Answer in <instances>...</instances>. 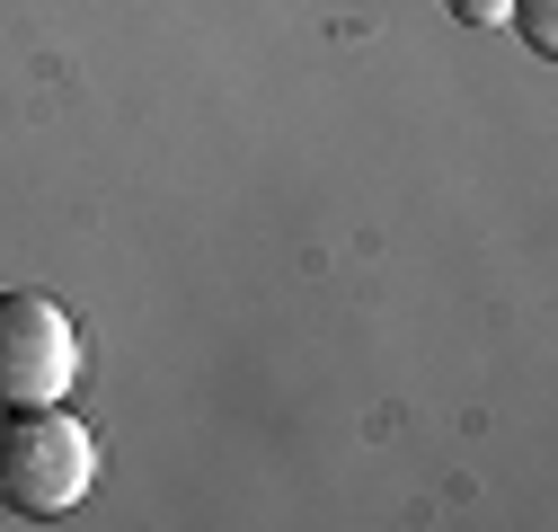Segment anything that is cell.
Segmentation results:
<instances>
[{
    "mask_svg": "<svg viewBox=\"0 0 558 532\" xmlns=\"http://www.w3.org/2000/svg\"><path fill=\"white\" fill-rule=\"evenodd\" d=\"M506 19L523 27L532 53H558V0H506Z\"/></svg>",
    "mask_w": 558,
    "mask_h": 532,
    "instance_id": "obj_3",
    "label": "cell"
},
{
    "mask_svg": "<svg viewBox=\"0 0 558 532\" xmlns=\"http://www.w3.org/2000/svg\"><path fill=\"white\" fill-rule=\"evenodd\" d=\"M461 27H506V0H444Z\"/></svg>",
    "mask_w": 558,
    "mask_h": 532,
    "instance_id": "obj_4",
    "label": "cell"
},
{
    "mask_svg": "<svg viewBox=\"0 0 558 532\" xmlns=\"http://www.w3.org/2000/svg\"><path fill=\"white\" fill-rule=\"evenodd\" d=\"M81 382V328L45 293H0V409H53Z\"/></svg>",
    "mask_w": 558,
    "mask_h": 532,
    "instance_id": "obj_2",
    "label": "cell"
},
{
    "mask_svg": "<svg viewBox=\"0 0 558 532\" xmlns=\"http://www.w3.org/2000/svg\"><path fill=\"white\" fill-rule=\"evenodd\" d=\"M98 480V444L62 409H0V506L10 515H72Z\"/></svg>",
    "mask_w": 558,
    "mask_h": 532,
    "instance_id": "obj_1",
    "label": "cell"
}]
</instances>
